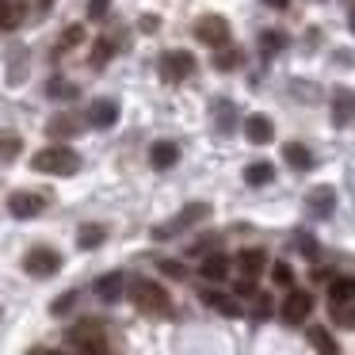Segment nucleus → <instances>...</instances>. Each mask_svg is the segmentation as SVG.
I'll return each mask as SVG.
<instances>
[{
	"mask_svg": "<svg viewBox=\"0 0 355 355\" xmlns=\"http://www.w3.org/2000/svg\"><path fill=\"white\" fill-rule=\"evenodd\" d=\"M283 161L291 164L294 172H309V168H313V164H317V157L309 153L306 146H298V141H291V146L283 149Z\"/></svg>",
	"mask_w": 355,
	"mask_h": 355,
	"instance_id": "nucleus-19",
	"label": "nucleus"
},
{
	"mask_svg": "<svg viewBox=\"0 0 355 355\" xmlns=\"http://www.w3.org/2000/svg\"><path fill=\"white\" fill-rule=\"evenodd\" d=\"M309 313H313V298H309L306 291H291L283 298V306H279V317H283L286 324H302Z\"/></svg>",
	"mask_w": 355,
	"mask_h": 355,
	"instance_id": "nucleus-8",
	"label": "nucleus"
},
{
	"mask_svg": "<svg viewBox=\"0 0 355 355\" xmlns=\"http://www.w3.org/2000/svg\"><path fill=\"white\" fill-rule=\"evenodd\" d=\"M298 248H302V256H309V260H317V241L309 237V233H298Z\"/></svg>",
	"mask_w": 355,
	"mask_h": 355,
	"instance_id": "nucleus-35",
	"label": "nucleus"
},
{
	"mask_svg": "<svg viewBox=\"0 0 355 355\" xmlns=\"http://www.w3.org/2000/svg\"><path fill=\"white\" fill-rule=\"evenodd\" d=\"M271 279H275L279 286H291V283H294V271H291V263H283V260H279V263H271Z\"/></svg>",
	"mask_w": 355,
	"mask_h": 355,
	"instance_id": "nucleus-31",
	"label": "nucleus"
},
{
	"mask_svg": "<svg viewBox=\"0 0 355 355\" xmlns=\"http://www.w3.org/2000/svg\"><path fill=\"white\" fill-rule=\"evenodd\" d=\"M332 123L336 126H352L355 123V92L352 88H340L332 96Z\"/></svg>",
	"mask_w": 355,
	"mask_h": 355,
	"instance_id": "nucleus-10",
	"label": "nucleus"
},
{
	"mask_svg": "<svg viewBox=\"0 0 355 355\" xmlns=\"http://www.w3.org/2000/svg\"><path fill=\"white\" fill-rule=\"evenodd\" d=\"M195 39H199L202 46H225V42H230V24H225L222 16H202L199 24H195Z\"/></svg>",
	"mask_w": 355,
	"mask_h": 355,
	"instance_id": "nucleus-7",
	"label": "nucleus"
},
{
	"mask_svg": "<svg viewBox=\"0 0 355 355\" xmlns=\"http://www.w3.org/2000/svg\"><path fill=\"white\" fill-rule=\"evenodd\" d=\"M103 12H107V0H92V4H88V16L92 19H100Z\"/></svg>",
	"mask_w": 355,
	"mask_h": 355,
	"instance_id": "nucleus-39",
	"label": "nucleus"
},
{
	"mask_svg": "<svg viewBox=\"0 0 355 355\" xmlns=\"http://www.w3.org/2000/svg\"><path fill=\"white\" fill-rule=\"evenodd\" d=\"M245 138L252 141V146H268L271 138H275V126H271L268 115H248L245 119Z\"/></svg>",
	"mask_w": 355,
	"mask_h": 355,
	"instance_id": "nucleus-13",
	"label": "nucleus"
},
{
	"mask_svg": "<svg viewBox=\"0 0 355 355\" xmlns=\"http://www.w3.org/2000/svg\"><path fill=\"white\" fill-rule=\"evenodd\" d=\"M103 237H107V230H103V225H96V222H88V225H80V230H77V245L85 248V252L100 248Z\"/></svg>",
	"mask_w": 355,
	"mask_h": 355,
	"instance_id": "nucleus-21",
	"label": "nucleus"
},
{
	"mask_svg": "<svg viewBox=\"0 0 355 355\" xmlns=\"http://www.w3.org/2000/svg\"><path fill=\"white\" fill-rule=\"evenodd\" d=\"M260 50L263 54H279V50H286V35L283 31H263L260 35Z\"/></svg>",
	"mask_w": 355,
	"mask_h": 355,
	"instance_id": "nucleus-27",
	"label": "nucleus"
},
{
	"mask_svg": "<svg viewBox=\"0 0 355 355\" xmlns=\"http://www.w3.org/2000/svg\"><path fill=\"white\" fill-rule=\"evenodd\" d=\"M237 268H241V275H245V279L263 275V268H268V252H263V248H241V252H237Z\"/></svg>",
	"mask_w": 355,
	"mask_h": 355,
	"instance_id": "nucleus-12",
	"label": "nucleus"
},
{
	"mask_svg": "<svg viewBox=\"0 0 355 355\" xmlns=\"http://www.w3.org/2000/svg\"><path fill=\"white\" fill-rule=\"evenodd\" d=\"M329 302L340 306V302H355V275H336L329 283Z\"/></svg>",
	"mask_w": 355,
	"mask_h": 355,
	"instance_id": "nucleus-20",
	"label": "nucleus"
},
{
	"mask_svg": "<svg viewBox=\"0 0 355 355\" xmlns=\"http://www.w3.org/2000/svg\"><path fill=\"white\" fill-rule=\"evenodd\" d=\"M16 24H19V8L12 4V0H0V27H4V31H12Z\"/></svg>",
	"mask_w": 355,
	"mask_h": 355,
	"instance_id": "nucleus-29",
	"label": "nucleus"
},
{
	"mask_svg": "<svg viewBox=\"0 0 355 355\" xmlns=\"http://www.w3.org/2000/svg\"><path fill=\"white\" fill-rule=\"evenodd\" d=\"M306 207L313 210L317 218L332 214V207H336V191H332V187H313V191L306 195Z\"/></svg>",
	"mask_w": 355,
	"mask_h": 355,
	"instance_id": "nucleus-17",
	"label": "nucleus"
},
{
	"mask_svg": "<svg viewBox=\"0 0 355 355\" xmlns=\"http://www.w3.org/2000/svg\"><path fill=\"white\" fill-rule=\"evenodd\" d=\"M161 271H164V275H172V279H184L187 275L184 263H176V260H161Z\"/></svg>",
	"mask_w": 355,
	"mask_h": 355,
	"instance_id": "nucleus-37",
	"label": "nucleus"
},
{
	"mask_svg": "<svg viewBox=\"0 0 355 355\" xmlns=\"http://www.w3.org/2000/svg\"><path fill=\"white\" fill-rule=\"evenodd\" d=\"M31 168L46 172V176H73V172L80 168V157H77V149H69V146H46L31 157Z\"/></svg>",
	"mask_w": 355,
	"mask_h": 355,
	"instance_id": "nucleus-2",
	"label": "nucleus"
},
{
	"mask_svg": "<svg viewBox=\"0 0 355 355\" xmlns=\"http://www.w3.org/2000/svg\"><path fill=\"white\" fill-rule=\"evenodd\" d=\"M202 302H207L210 309H218L222 317H241V313H245L237 298H230V294H218V291H202Z\"/></svg>",
	"mask_w": 355,
	"mask_h": 355,
	"instance_id": "nucleus-18",
	"label": "nucleus"
},
{
	"mask_svg": "<svg viewBox=\"0 0 355 355\" xmlns=\"http://www.w3.org/2000/svg\"><path fill=\"white\" fill-rule=\"evenodd\" d=\"M80 39H85V31H80V27H73V31H65V35H62V46H77Z\"/></svg>",
	"mask_w": 355,
	"mask_h": 355,
	"instance_id": "nucleus-38",
	"label": "nucleus"
},
{
	"mask_svg": "<svg viewBox=\"0 0 355 355\" xmlns=\"http://www.w3.org/2000/svg\"><path fill=\"white\" fill-rule=\"evenodd\" d=\"M24 149V141H19V134H8V130H0V161H12V157Z\"/></svg>",
	"mask_w": 355,
	"mask_h": 355,
	"instance_id": "nucleus-25",
	"label": "nucleus"
},
{
	"mask_svg": "<svg viewBox=\"0 0 355 355\" xmlns=\"http://www.w3.org/2000/svg\"><path fill=\"white\" fill-rule=\"evenodd\" d=\"M24 271L31 279H50L62 271V252H54V248H31V252L24 256Z\"/></svg>",
	"mask_w": 355,
	"mask_h": 355,
	"instance_id": "nucleus-5",
	"label": "nucleus"
},
{
	"mask_svg": "<svg viewBox=\"0 0 355 355\" xmlns=\"http://www.w3.org/2000/svg\"><path fill=\"white\" fill-rule=\"evenodd\" d=\"M271 180H275V168H271L268 161H256V164L245 168V184L248 187H263V184H271Z\"/></svg>",
	"mask_w": 355,
	"mask_h": 355,
	"instance_id": "nucleus-22",
	"label": "nucleus"
},
{
	"mask_svg": "<svg viewBox=\"0 0 355 355\" xmlns=\"http://www.w3.org/2000/svg\"><path fill=\"white\" fill-rule=\"evenodd\" d=\"M69 344H73V352H80V355H107L111 347H107V336H103V329L100 324H77V329H69Z\"/></svg>",
	"mask_w": 355,
	"mask_h": 355,
	"instance_id": "nucleus-3",
	"label": "nucleus"
},
{
	"mask_svg": "<svg viewBox=\"0 0 355 355\" xmlns=\"http://www.w3.org/2000/svg\"><path fill=\"white\" fill-rule=\"evenodd\" d=\"M241 65V50L233 46V50H225V46H218V54H214V69L218 73H230V69H237Z\"/></svg>",
	"mask_w": 355,
	"mask_h": 355,
	"instance_id": "nucleus-24",
	"label": "nucleus"
},
{
	"mask_svg": "<svg viewBox=\"0 0 355 355\" xmlns=\"http://www.w3.org/2000/svg\"><path fill=\"white\" fill-rule=\"evenodd\" d=\"M271 309H275V306H271V298L263 294V298H256V306H252V317H256V321H268V317H271Z\"/></svg>",
	"mask_w": 355,
	"mask_h": 355,
	"instance_id": "nucleus-34",
	"label": "nucleus"
},
{
	"mask_svg": "<svg viewBox=\"0 0 355 355\" xmlns=\"http://www.w3.org/2000/svg\"><path fill=\"white\" fill-rule=\"evenodd\" d=\"M126 291H130V302L141 309V313H149V317H168L172 313L168 291H164L161 283H153V279H134Z\"/></svg>",
	"mask_w": 355,
	"mask_h": 355,
	"instance_id": "nucleus-1",
	"label": "nucleus"
},
{
	"mask_svg": "<svg viewBox=\"0 0 355 355\" xmlns=\"http://www.w3.org/2000/svg\"><path fill=\"white\" fill-rule=\"evenodd\" d=\"M123 291H126L123 271H111V275L96 279V298H100V302H119V298H123Z\"/></svg>",
	"mask_w": 355,
	"mask_h": 355,
	"instance_id": "nucleus-14",
	"label": "nucleus"
},
{
	"mask_svg": "<svg viewBox=\"0 0 355 355\" xmlns=\"http://www.w3.org/2000/svg\"><path fill=\"white\" fill-rule=\"evenodd\" d=\"M50 96H54V100H73V96H77V88L69 85V80H50V88H46Z\"/></svg>",
	"mask_w": 355,
	"mask_h": 355,
	"instance_id": "nucleus-30",
	"label": "nucleus"
},
{
	"mask_svg": "<svg viewBox=\"0 0 355 355\" xmlns=\"http://www.w3.org/2000/svg\"><path fill=\"white\" fill-rule=\"evenodd\" d=\"M88 123H92L96 130L115 126L119 123V100H96L92 107H88Z\"/></svg>",
	"mask_w": 355,
	"mask_h": 355,
	"instance_id": "nucleus-11",
	"label": "nucleus"
},
{
	"mask_svg": "<svg viewBox=\"0 0 355 355\" xmlns=\"http://www.w3.org/2000/svg\"><path fill=\"white\" fill-rule=\"evenodd\" d=\"M46 130H50V134H54V138H73V134H77V130H80V123H73V119H69V115H58V119H54V123H50V126H46Z\"/></svg>",
	"mask_w": 355,
	"mask_h": 355,
	"instance_id": "nucleus-26",
	"label": "nucleus"
},
{
	"mask_svg": "<svg viewBox=\"0 0 355 355\" xmlns=\"http://www.w3.org/2000/svg\"><path fill=\"white\" fill-rule=\"evenodd\" d=\"M199 275L207 279V283H222V279L230 275V256H225V252H210L207 260L199 263Z\"/></svg>",
	"mask_w": 355,
	"mask_h": 355,
	"instance_id": "nucleus-15",
	"label": "nucleus"
},
{
	"mask_svg": "<svg viewBox=\"0 0 355 355\" xmlns=\"http://www.w3.org/2000/svg\"><path fill=\"white\" fill-rule=\"evenodd\" d=\"M332 321L344 324V329H355V302H340V306H332Z\"/></svg>",
	"mask_w": 355,
	"mask_h": 355,
	"instance_id": "nucleus-28",
	"label": "nucleus"
},
{
	"mask_svg": "<svg viewBox=\"0 0 355 355\" xmlns=\"http://www.w3.org/2000/svg\"><path fill=\"white\" fill-rule=\"evenodd\" d=\"M176 161H180V146H176V141H157V146L149 149V164H153L157 172L172 168Z\"/></svg>",
	"mask_w": 355,
	"mask_h": 355,
	"instance_id": "nucleus-16",
	"label": "nucleus"
},
{
	"mask_svg": "<svg viewBox=\"0 0 355 355\" xmlns=\"http://www.w3.org/2000/svg\"><path fill=\"white\" fill-rule=\"evenodd\" d=\"M107 54H111V42L107 39L96 42V50H92V65H96V69H103V65H107Z\"/></svg>",
	"mask_w": 355,
	"mask_h": 355,
	"instance_id": "nucleus-33",
	"label": "nucleus"
},
{
	"mask_svg": "<svg viewBox=\"0 0 355 355\" xmlns=\"http://www.w3.org/2000/svg\"><path fill=\"white\" fill-rule=\"evenodd\" d=\"M207 214H210V207H207V202H191V207H184V210H180V214L172 218L168 225H157V230H153V237H157V241H164V237H172V233H184L187 225L202 222Z\"/></svg>",
	"mask_w": 355,
	"mask_h": 355,
	"instance_id": "nucleus-6",
	"label": "nucleus"
},
{
	"mask_svg": "<svg viewBox=\"0 0 355 355\" xmlns=\"http://www.w3.org/2000/svg\"><path fill=\"white\" fill-rule=\"evenodd\" d=\"M233 294H241V298H252V294H256V283H252V279L241 275L237 283H233Z\"/></svg>",
	"mask_w": 355,
	"mask_h": 355,
	"instance_id": "nucleus-36",
	"label": "nucleus"
},
{
	"mask_svg": "<svg viewBox=\"0 0 355 355\" xmlns=\"http://www.w3.org/2000/svg\"><path fill=\"white\" fill-rule=\"evenodd\" d=\"M352 31H355V8H352Z\"/></svg>",
	"mask_w": 355,
	"mask_h": 355,
	"instance_id": "nucleus-42",
	"label": "nucleus"
},
{
	"mask_svg": "<svg viewBox=\"0 0 355 355\" xmlns=\"http://www.w3.org/2000/svg\"><path fill=\"white\" fill-rule=\"evenodd\" d=\"M157 73H161V80H168V85L187 80L195 73V58L187 54V50H168V54H161V62H157Z\"/></svg>",
	"mask_w": 355,
	"mask_h": 355,
	"instance_id": "nucleus-4",
	"label": "nucleus"
},
{
	"mask_svg": "<svg viewBox=\"0 0 355 355\" xmlns=\"http://www.w3.org/2000/svg\"><path fill=\"white\" fill-rule=\"evenodd\" d=\"M8 210H12V218L27 222V218H39L42 210H46V199H42V195H35V191H16L8 199Z\"/></svg>",
	"mask_w": 355,
	"mask_h": 355,
	"instance_id": "nucleus-9",
	"label": "nucleus"
},
{
	"mask_svg": "<svg viewBox=\"0 0 355 355\" xmlns=\"http://www.w3.org/2000/svg\"><path fill=\"white\" fill-rule=\"evenodd\" d=\"M263 4H268V8H275V12H283L286 4H291V0H263Z\"/></svg>",
	"mask_w": 355,
	"mask_h": 355,
	"instance_id": "nucleus-40",
	"label": "nucleus"
},
{
	"mask_svg": "<svg viewBox=\"0 0 355 355\" xmlns=\"http://www.w3.org/2000/svg\"><path fill=\"white\" fill-rule=\"evenodd\" d=\"M31 355H62V352H50V347H39V352H31Z\"/></svg>",
	"mask_w": 355,
	"mask_h": 355,
	"instance_id": "nucleus-41",
	"label": "nucleus"
},
{
	"mask_svg": "<svg viewBox=\"0 0 355 355\" xmlns=\"http://www.w3.org/2000/svg\"><path fill=\"white\" fill-rule=\"evenodd\" d=\"M73 302H77V291H65V294H62V298H58V302H54V306H50V313H54V317H62V313H69V309H73Z\"/></svg>",
	"mask_w": 355,
	"mask_h": 355,
	"instance_id": "nucleus-32",
	"label": "nucleus"
},
{
	"mask_svg": "<svg viewBox=\"0 0 355 355\" xmlns=\"http://www.w3.org/2000/svg\"><path fill=\"white\" fill-rule=\"evenodd\" d=\"M309 344L317 347V355H340V347H336V340L329 336L324 329H309Z\"/></svg>",
	"mask_w": 355,
	"mask_h": 355,
	"instance_id": "nucleus-23",
	"label": "nucleus"
}]
</instances>
